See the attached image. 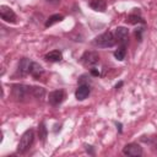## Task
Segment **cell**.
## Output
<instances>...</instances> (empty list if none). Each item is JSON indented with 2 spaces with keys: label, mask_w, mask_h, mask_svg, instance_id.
Wrapping results in <instances>:
<instances>
[{
  "label": "cell",
  "mask_w": 157,
  "mask_h": 157,
  "mask_svg": "<svg viewBox=\"0 0 157 157\" xmlns=\"http://www.w3.org/2000/svg\"><path fill=\"white\" fill-rule=\"evenodd\" d=\"M11 96L16 102H27L32 97V86L23 83L11 85Z\"/></svg>",
  "instance_id": "1"
},
{
  "label": "cell",
  "mask_w": 157,
  "mask_h": 157,
  "mask_svg": "<svg viewBox=\"0 0 157 157\" xmlns=\"http://www.w3.org/2000/svg\"><path fill=\"white\" fill-rule=\"evenodd\" d=\"M34 137H36L34 130L33 129H27L20 137V141H18V145H17V153H20V155L26 153L31 148V146L33 145Z\"/></svg>",
  "instance_id": "2"
},
{
  "label": "cell",
  "mask_w": 157,
  "mask_h": 157,
  "mask_svg": "<svg viewBox=\"0 0 157 157\" xmlns=\"http://www.w3.org/2000/svg\"><path fill=\"white\" fill-rule=\"evenodd\" d=\"M115 43H117L115 36L110 31H107V32H103V33L98 34L92 40V44L97 48H112V47L115 45Z\"/></svg>",
  "instance_id": "3"
},
{
  "label": "cell",
  "mask_w": 157,
  "mask_h": 157,
  "mask_svg": "<svg viewBox=\"0 0 157 157\" xmlns=\"http://www.w3.org/2000/svg\"><path fill=\"white\" fill-rule=\"evenodd\" d=\"M80 63L86 67H93L99 63V54L94 50H86L81 55Z\"/></svg>",
  "instance_id": "4"
},
{
  "label": "cell",
  "mask_w": 157,
  "mask_h": 157,
  "mask_svg": "<svg viewBox=\"0 0 157 157\" xmlns=\"http://www.w3.org/2000/svg\"><path fill=\"white\" fill-rule=\"evenodd\" d=\"M66 99V92L63 88L54 90L48 94V102L52 107H59Z\"/></svg>",
  "instance_id": "5"
},
{
  "label": "cell",
  "mask_w": 157,
  "mask_h": 157,
  "mask_svg": "<svg viewBox=\"0 0 157 157\" xmlns=\"http://www.w3.org/2000/svg\"><path fill=\"white\" fill-rule=\"evenodd\" d=\"M142 153H144L142 147H141L139 144H136V142L126 144V145L123 147V155H125V156L140 157V156H142Z\"/></svg>",
  "instance_id": "6"
},
{
  "label": "cell",
  "mask_w": 157,
  "mask_h": 157,
  "mask_svg": "<svg viewBox=\"0 0 157 157\" xmlns=\"http://www.w3.org/2000/svg\"><path fill=\"white\" fill-rule=\"evenodd\" d=\"M0 17L1 20H4L7 23H16L17 22V15L15 13V11L6 5H1L0 6Z\"/></svg>",
  "instance_id": "7"
},
{
  "label": "cell",
  "mask_w": 157,
  "mask_h": 157,
  "mask_svg": "<svg viewBox=\"0 0 157 157\" xmlns=\"http://www.w3.org/2000/svg\"><path fill=\"white\" fill-rule=\"evenodd\" d=\"M32 65V60L28 58H21L18 64H17V71L16 74L20 75L21 77H25L27 75H29V69Z\"/></svg>",
  "instance_id": "8"
},
{
  "label": "cell",
  "mask_w": 157,
  "mask_h": 157,
  "mask_svg": "<svg viewBox=\"0 0 157 157\" xmlns=\"http://www.w3.org/2000/svg\"><path fill=\"white\" fill-rule=\"evenodd\" d=\"M125 21L128 23H130V25H144V26L146 25V21L141 16L140 9H132V12L126 16V20Z\"/></svg>",
  "instance_id": "9"
},
{
  "label": "cell",
  "mask_w": 157,
  "mask_h": 157,
  "mask_svg": "<svg viewBox=\"0 0 157 157\" xmlns=\"http://www.w3.org/2000/svg\"><path fill=\"white\" fill-rule=\"evenodd\" d=\"M114 36H115V39L118 43L120 44H128L129 43V29L124 26H119L115 28L114 31Z\"/></svg>",
  "instance_id": "10"
},
{
  "label": "cell",
  "mask_w": 157,
  "mask_h": 157,
  "mask_svg": "<svg viewBox=\"0 0 157 157\" xmlns=\"http://www.w3.org/2000/svg\"><path fill=\"white\" fill-rule=\"evenodd\" d=\"M90 93H91V86L87 83H81L75 91V97L77 101H85L86 98H88Z\"/></svg>",
  "instance_id": "11"
},
{
  "label": "cell",
  "mask_w": 157,
  "mask_h": 157,
  "mask_svg": "<svg viewBox=\"0 0 157 157\" xmlns=\"http://www.w3.org/2000/svg\"><path fill=\"white\" fill-rule=\"evenodd\" d=\"M44 60L45 61H49V63H59V61L63 60V53L59 49L50 50L49 53H47L44 55Z\"/></svg>",
  "instance_id": "12"
},
{
  "label": "cell",
  "mask_w": 157,
  "mask_h": 157,
  "mask_svg": "<svg viewBox=\"0 0 157 157\" xmlns=\"http://www.w3.org/2000/svg\"><path fill=\"white\" fill-rule=\"evenodd\" d=\"M44 74V69L42 65H39L38 63L36 61H32V65H31V69H29V75L34 78V80H39V77Z\"/></svg>",
  "instance_id": "13"
},
{
  "label": "cell",
  "mask_w": 157,
  "mask_h": 157,
  "mask_svg": "<svg viewBox=\"0 0 157 157\" xmlns=\"http://www.w3.org/2000/svg\"><path fill=\"white\" fill-rule=\"evenodd\" d=\"M90 7L98 12H105L107 10V1L105 0H91L88 2Z\"/></svg>",
  "instance_id": "14"
},
{
  "label": "cell",
  "mask_w": 157,
  "mask_h": 157,
  "mask_svg": "<svg viewBox=\"0 0 157 157\" xmlns=\"http://www.w3.org/2000/svg\"><path fill=\"white\" fill-rule=\"evenodd\" d=\"M64 18H65L64 15H61V13H54V15L49 16V17L45 20L44 26L48 28V27H50V26H53V25H55V23H58V22H61Z\"/></svg>",
  "instance_id": "15"
},
{
  "label": "cell",
  "mask_w": 157,
  "mask_h": 157,
  "mask_svg": "<svg viewBox=\"0 0 157 157\" xmlns=\"http://www.w3.org/2000/svg\"><path fill=\"white\" fill-rule=\"evenodd\" d=\"M37 131H38V137H39V140H40L42 142H45V140H47V137H48V129H47V125H45V121H44V120H42V121L38 124Z\"/></svg>",
  "instance_id": "16"
},
{
  "label": "cell",
  "mask_w": 157,
  "mask_h": 157,
  "mask_svg": "<svg viewBox=\"0 0 157 157\" xmlns=\"http://www.w3.org/2000/svg\"><path fill=\"white\" fill-rule=\"evenodd\" d=\"M113 55H114V58H115L117 60L123 61V60L125 59V56H126V45H125V44H120V47L114 50Z\"/></svg>",
  "instance_id": "17"
},
{
  "label": "cell",
  "mask_w": 157,
  "mask_h": 157,
  "mask_svg": "<svg viewBox=\"0 0 157 157\" xmlns=\"http://www.w3.org/2000/svg\"><path fill=\"white\" fill-rule=\"evenodd\" d=\"M32 97L38 101H42L45 97V90L39 86H32Z\"/></svg>",
  "instance_id": "18"
},
{
  "label": "cell",
  "mask_w": 157,
  "mask_h": 157,
  "mask_svg": "<svg viewBox=\"0 0 157 157\" xmlns=\"http://www.w3.org/2000/svg\"><path fill=\"white\" fill-rule=\"evenodd\" d=\"M146 137H147V139H145V136H141L140 140L144 141V142H146V144H148V145L152 147V150H153L155 152H157V135L146 136Z\"/></svg>",
  "instance_id": "19"
},
{
  "label": "cell",
  "mask_w": 157,
  "mask_h": 157,
  "mask_svg": "<svg viewBox=\"0 0 157 157\" xmlns=\"http://www.w3.org/2000/svg\"><path fill=\"white\" fill-rule=\"evenodd\" d=\"M144 31H145V27H137L135 29L134 34H135V38H136L137 42H141L142 40V33H144Z\"/></svg>",
  "instance_id": "20"
},
{
  "label": "cell",
  "mask_w": 157,
  "mask_h": 157,
  "mask_svg": "<svg viewBox=\"0 0 157 157\" xmlns=\"http://www.w3.org/2000/svg\"><path fill=\"white\" fill-rule=\"evenodd\" d=\"M87 77H88V75H82V76H80V78H78V85H81V83H87V85H90L91 80H90V78L87 80Z\"/></svg>",
  "instance_id": "21"
},
{
  "label": "cell",
  "mask_w": 157,
  "mask_h": 157,
  "mask_svg": "<svg viewBox=\"0 0 157 157\" xmlns=\"http://www.w3.org/2000/svg\"><path fill=\"white\" fill-rule=\"evenodd\" d=\"M85 150H86V152H87L88 155H92V156L94 155V147H93L92 145H87V144H86V145H85Z\"/></svg>",
  "instance_id": "22"
},
{
  "label": "cell",
  "mask_w": 157,
  "mask_h": 157,
  "mask_svg": "<svg viewBox=\"0 0 157 157\" xmlns=\"http://www.w3.org/2000/svg\"><path fill=\"white\" fill-rule=\"evenodd\" d=\"M90 72H91V75L92 76H94V77H98V76H101V72H99V70L97 69V67H91L90 69Z\"/></svg>",
  "instance_id": "23"
},
{
  "label": "cell",
  "mask_w": 157,
  "mask_h": 157,
  "mask_svg": "<svg viewBox=\"0 0 157 157\" xmlns=\"http://www.w3.org/2000/svg\"><path fill=\"white\" fill-rule=\"evenodd\" d=\"M48 4H50V5H58V4H60V1L61 0H45Z\"/></svg>",
  "instance_id": "24"
},
{
  "label": "cell",
  "mask_w": 157,
  "mask_h": 157,
  "mask_svg": "<svg viewBox=\"0 0 157 157\" xmlns=\"http://www.w3.org/2000/svg\"><path fill=\"white\" fill-rule=\"evenodd\" d=\"M123 85H124V82H123V81H119V82H118V83H117V85L114 86V88H115V90L118 91V90H120V87H121Z\"/></svg>",
  "instance_id": "25"
},
{
  "label": "cell",
  "mask_w": 157,
  "mask_h": 157,
  "mask_svg": "<svg viewBox=\"0 0 157 157\" xmlns=\"http://www.w3.org/2000/svg\"><path fill=\"white\" fill-rule=\"evenodd\" d=\"M115 125L118 126V130H119V132H121V124H120V123H117V121H115Z\"/></svg>",
  "instance_id": "26"
}]
</instances>
